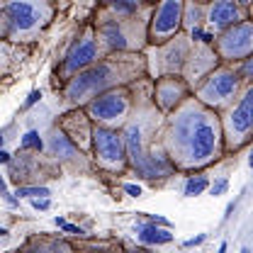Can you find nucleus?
<instances>
[{"mask_svg": "<svg viewBox=\"0 0 253 253\" xmlns=\"http://www.w3.org/2000/svg\"><path fill=\"white\" fill-rule=\"evenodd\" d=\"M158 144L175 170H202L224 156L219 115L190 95L170 115L163 117Z\"/></svg>", "mask_w": 253, "mask_h": 253, "instance_id": "obj_1", "label": "nucleus"}, {"mask_svg": "<svg viewBox=\"0 0 253 253\" xmlns=\"http://www.w3.org/2000/svg\"><path fill=\"white\" fill-rule=\"evenodd\" d=\"M205 27V5L200 2H185L183 5V34Z\"/></svg>", "mask_w": 253, "mask_h": 253, "instance_id": "obj_23", "label": "nucleus"}, {"mask_svg": "<svg viewBox=\"0 0 253 253\" xmlns=\"http://www.w3.org/2000/svg\"><path fill=\"white\" fill-rule=\"evenodd\" d=\"M125 253H151L149 249H125Z\"/></svg>", "mask_w": 253, "mask_h": 253, "instance_id": "obj_39", "label": "nucleus"}, {"mask_svg": "<svg viewBox=\"0 0 253 253\" xmlns=\"http://www.w3.org/2000/svg\"><path fill=\"white\" fill-rule=\"evenodd\" d=\"M2 200H5L10 207H20V200H17L15 195H10V192H7V195H2Z\"/></svg>", "mask_w": 253, "mask_h": 253, "instance_id": "obj_36", "label": "nucleus"}, {"mask_svg": "<svg viewBox=\"0 0 253 253\" xmlns=\"http://www.w3.org/2000/svg\"><path fill=\"white\" fill-rule=\"evenodd\" d=\"M226 190H229V178H226V175H221V178H217L214 183H210L207 192H210L212 197H219V195H226Z\"/></svg>", "mask_w": 253, "mask_h": 253, "instance_id": "obj_28", "label": "nucleus"}, {"mask_svg": "<svg viewBox=\"0 0 253 253\" xmlns=\"http://www.w3.org/2000/svg\"><path fill=\"white\" fill-rule=\"evenodd\" d=\"M134 234H136V241H139L144 249H149V246H168V244L175 241V234H173L170 229H161V226H154V224H149V221L139 224V226L134 229Z\"/></svg>", "mask_w": 253, "mask_h": 253, "instance_id": "obj_19", "label": "nucleus"}, {"mask_svg": "<svg viewBox=\"0 0 253 253\" xmlns=\"http://www.w3.org/2000/svg\"><path fill=\"white\" fill-rule=\"evenodd\" d=\"M100 59H105V54H102V49H100V44H97L93 25H88L85 30L71 42V46H68V51H66V56H63V61H61L59 73H61L63 81H68V78H73L76 73L90 68V66L97 63Z\"/></svg>", "mask_w": 253, "mask_h": 253, "instance_id": "obj_13", "label": "nucleus"}, {"mask_svg": "<svg viewBox=\"0 0 253 253\" xmlns=\"http://www.w3.org/2000/svg\"><path fill=\"white\" fill-rule=\"evenodd\" d=\"M0 236H7V229H2V226H0Z\"/></svg>", "mask_w": 253, "mask_h": 253, "instance_id": "obj_43", "label": "nucleus"}, {"mask_svg": "<svg viewBox=\"0 0 253 253\" xmlns=\"http://www.w3.org/2000/svg\"><path fill=\"white\" fill-rule=\"evenodd\" d=\"M251 20L249 17V5L236 2V0H217V2H207L205 5V27L212 32L214 37L221 34L224 30Z\"/></svg>", "mask_w": 253, "mask_h": 253, "instance_id": "obj_14", "label": "nucleus"}, {"mask_svg": "<svg viewBox=\"0 0 253 253\" xmlns=\"http://www.w3.org/2000/svg\"><path fill=\"white\" fill-rule=\"evenodd\" d=\"M122 190H125L129 197H141V188H139L136 183H125V185H122Z\"/></svg>", "mask_w": 253, "mask_h": 253, "instance_id": "obj_34", "label": "nucleus"}, {"mask_svg": "<svg viewBox=\"0 0 253 253\" xmlns=\"http://www.w3.org/2000/svg\"><path fill=\"white\" fill-rule=\"evenodd\" d=\"M56 244H59L56 236L37 234V236H30L17 251H12V253H59L56 251Z\"/></svg>", "mask_w": 253, "mask_h": 253, "instance_id": "obj_22", "label": "nucleus"}, {"mask_svg": "<svg viewBox=\"0 0 253 253\" xmlns=\"http://www.w3.org/2000/svg\"><path fill=\"white\" fill-rule=\"evenodd\" d=\"M183 0H166L154 5L146 25V46H161L183 32Z\"/></svg>", "mask_w": 253, "mask_h": 253, "instance_id": "obj_12", "label": "nucleus"}, {"mask_svg": "<svg viewBox=\"0 0 253 253\" xmlns=\"http://www.w3.org/2000/svg\"><path fill=\"white\" fill-rule=\"evenodd\" d=\"M131 95H134L131 85L107 90V93L97 95L95 100H90L83 107V115L88 117V122L93 126H105V129H117L120 131L129 120V115H131V105H134Z\"/></svg>", "mask_w": 253, "mask_h": 253, "instance_id": "obj_8", "label": "nucleus"}, {"mask_svg": "<svg viewBox=\"0 0 253 253\" xmlns=\"http://www.w3.org/2000/svg\"><path fill=\"white\" fill-rule=\"evenodd\" d=\"M151 10L139 17H115L97 7L93 30L102 54H141L146 49V25Z\"/></svg>", "mask_w": 253, "mask_h": 253, "instance_id": "obj_4", "label": "nucleus"}, {"mask_svg": "<svg viewBox=\"0 0 253 253\" xmlns=\"http://www.w3.org/2000/svg\"><path fill=\"white\" fill-rule=\"evenodd\" d=\"M49 149H51V154H54L56 158H61V161H71V163H76V161H81V158L85 156L83 151H78V149H76L66 136H63L59 129L51 134V139H49Z\"/></svg>", "mask_w": 253, "mask_h": 253, "instance_id": "obj_21", "label": "nucleus"}, {"mask_svg": "<svg viewBox=\"0 0 253 253\" xmlns=\"http://www.w3.org/2000/svg\"><path fill=\"white\" fill-rule=\"evenodd\" d=\"M100 7L105 12L115 15V17H139V15L149 12L154 5H146V2H139V0H110Z\"/></svg>", "mask_w": 253, "mask_h": 253, "instance_id": "obj_20", "label": "nucleus"}, {"mask_svg": "<svg viewBox=\"0 0 253 253\" xmlns=\"http://www.w3.org/2000/svg\"><path fill=\"white\" fill-rule=\"evenodd\" d=\"M190 49H192V42L183 32L175 34L173 39H168L161 46H146L141 51L144 63H146V78L156 81L163 76H180L183 66L190 56Z\"/></svg>", "mask_w": 253, "mask_h": 253, "instance_id": "obj_9", "label": "nucleus"}, {"mask_svg": "<svg viewBox=\"0 0 253 253\" xmlns=\"http://www.w3.org/2000/svg\"><path fill=\"white\" fill-rule=\"evenodd\" d=\"M207 188H210L207 175H190L185 180V185H183V195L185 197H197V195L207 192Z\"/></svg>", "mask_w": 253, "mask_h": 253, "instance_id": "obj_25", "label": "nucleus"}, {"mask_svg": "<svg viewBox=\"0 0 253 253\" xmlns=\"http://www.w3.org/2000/svg\"><path fill=\"white\" fill-rule=\"evenodd\" d=\"M221 139H224V154H236L244 146H249L253 134V88H244L241 97L219 115Z\"/></svg>", "mask_w": 253, "mask_h": 253, "instance_id": "obj_7", "label": "nucleus"}, {"mask_svg": "<svg viewBox=\"0 0 253 253\" xmlns=\"http://www.w3.org/2000/svg\"><path fill=\"white\" fill-rule=\"evenodd\" d=\"M136 214H141L144 219L149 221V224H154V226H161V229H170V219H166V217H156V214H149V212H136Z\"/></svg>", "mask_w": 253, "mask_h": 253, "instance_id": "obj_29", "label": "nucleus"}, {"mask_svg": "<svg viewBox=\"0 0 253 253\" xmlns=\"http://www.w3.org/2000/svg\"><path fill=\"white\" fill-rule=\"evenodd\" d=\"M239 253H251V249H249V246H244V249H241Z\"/></svg>", "mask_w": 253, "mask_h": 253, "instance_id": "obj_44", "label": "nucleus"}, {"mask_svg": "<svg viewBox=\"0 0 253 253\" xmlns=\"http://www.w3.org/2000/svg\"><path fill=\"white\" fill-rule=\"evenodd\" d=\"M54 5L46 0H12L0 2V15L5 25V37L12 44L34 42L46 25L54 20Z\"/></svg>", "mask_w": 253, "mask_h": 253, "instance_id": "obj_5", "label": "nucleus"}, {"mask_svg": "<svg viewBox=\"0 0 253 253\" xmlns=\"http://www.w3.org/2000/svg\"><path fill=\"white\" fill-rule=\"evenodd\" d=\"M54 224H56V226H59V229H61L63 224H66V219H63V217H54Z\"/></svg>", "mask_w": 253, "mask_h": 253, "instance_id": "obj_41", "label": "nucleus"}, {"mask_svg": "<svg viewBox=\"0 0 253 253\" xmlns=\"http://www.w3.org/2000/svg\"><path fill=\"white\" fill-rule=\"evenodd\" d=\"M32 202V210H37V212H46V210H51V197H44V200H30Z\"/></svg>", "mask_w": 253, "mask_h": 253, "instance_id": "obj_31", "label": "nucleus"}, {"mask_svg": "<svg viewBox=\"0 0 253 253\" xmlns=\"http://www.w3.org/2000/svg\"><path fill=\"white\" fill-rule=\"evenodd\" d=\"M7 192H10V190H7V180L0 175V195H7Z\"/></svg>", "mask_w": 253, "mask_h": 253, "instance_id": "obj_38", "label": "nucleus"}, {"mask_svg": "<svg viewBox=\"0 0 253 253\" xmlns=\"http://www.w3.org/2000/svg\"><path fill=\"white\" fill-rule=\"evenodd\" d=\"M5 37V25H2V15H0V39Z\"/></svg>", "mask_w": 253, "mask_h": 253, "instance_id": "obj_42", "label": "nucleus"}, {"mask_svg": "<svg viewBox=\"0 0 253 253\" xmlns=\"http://www.w3.org/2000/svg\"><path fill=\"white\" fill-rule=\"evenodd\" d=\"M61 231H63V234H71V236H78V239L85 234V229H83V226H78V224H71V221H66V224H63Z\"/></svg>", "mask_w": 253, "mask_h": 253, "instance_id": "obj_30", "label": "nucleus"}, {"mask_svg": "<svg viewBox=\"0 0 253 253\" xmlns=\"http://www.w3.org/2000/svg\"><path fill=\"white\" fill-rule=\"evenodd\" d=\"M90 129H93V125L88 122L83 110H76V112L66 115L61 120V125H59V131L83 154L90 151Z\"/></svg>", "mask_w": 253, "mask_h": 253, "instance_id": "obj_17", "label": "nucleus"}, {"mask_svg": "<svg viewBox=\"0 0 253 253\" xmlns=\"http://www.w3.org/2000/svg\"><path fill=\"white\" fill-rule=\"evenodd\" d=\"M90 154H93L95 166L105 173H125L129 168L125 141L117 129L93 126L90 129Z\"/></svg>", "mask_w": 253, "mask_h": 253, "instance_id": "obj_10", "label": "nucleus"}, {"mask_svg": "<svg viewBox=\"0 0 253 253\" xmlns=\"http://www.w3.org/2000/svg\"><path fill=\"white\" fill-rule=\"evenodd\" d=\"M10 161H12V156H10L5 149H0V166H7Z\"/></svg>", "mask_w": 253, "mask_h": 253, "instance_id": "obj_37", "label": "nucleus"}, {"mask_svg": "<svg viewBox=\"0 0 253 253\" xmlns=\"http://www.w3.org/2000/svg\"><path fill=\"white\" fill-rule=\"evenodd\" d=\"M49 195H51V190L46 185H17V192H15L17 200H22V197H27V200H44Z\"/></svg>", "mask_w": 253, "mask_h": 253, "instance_id": "obj_26", "label": "nucleus"}, {"mask_svg": "<svg viewBox=\"0 0 253 253\" xmlns=\"http://www.w3.org/2000/svg\"><path fill=\"white\" fill-rule=\"evenodd\" d=\"M20 149L25 151V154H42L44 151V139H42V134L37 131V129H30V131H25L22 134V139H20Z\"/></svg>", "mask_w": 253, "mask_h": 253, "instance_id": "obj_24", "label": "nucleus"}, {"mask_svg": "<svg viewBox=\"0 0 253 253\" xmlns=\"http://www.w3.org/2000/svg\"><path fill=\"white\" fill-rule=\"evenodd\" d=\"M190 95L192 93H190L188 83L180 76H163V78L151 81V100H154L156 110L163 117L170 115L180 102L188 100Z\"/></svg>", "mask_w": 253, "mask_h": 253, "instance_id": "obj_15", "label": "nucleus"}, {"mask_svg": "<svg viewBox=\"0 0 253 253\" xmlns=\"http://www.w3.org/2000/svg\"><path fill=\"white\" fill-rule=\"evenodd\" d=\"M205 241H207V234H197V236L188 239V241H185L183 246H185V249H195V246H202Z\"/></svg>", "mask_w": 253, "mask_h": 253, "instance_id": "obj_33", "label": "nucleus"}, {"mask_svg": "<svg viewBox=\"0 0 253 253\" xmlns=\"http://www.w3.org/2000/svg\"><path fill=\"white\" fill-rule=\"evenodd\" d=\"M39 100H42V90H32V93L27 95V100H25V105H22V110H30V107H34Z\"/></svg>", "mask_w": 253, "mask_h": 253, "instance_id": "obj_32", "label": "nucleus"}, {"mask_svg": "<svg viewBox=\"0 0 253 253\" xmlns=\"http://www.w3.org/2000/svg\"><path fill=\"white\" fill-rule=\"evenodd\" d=\"M2 141H5V136H2V131H0V149H2Z\"/></svg>", "mask_w": 253, "mask_h": 253, "instance_id": "obj_45", "label": "nucleus"}, {"mask_svg": "<svg viewBox=\"0 0 253 253\" xmlns=\"http://www.w3.org/2000/svg\"><path fill=\"white\" fill-rule=\"evenodd\" d=\"M56 251L59 253H125L120 241H68V239H59L56 244Z\"/></svg>", "mask_w": 253, "mask_h": 253, "instance_id": "obj_18", "label": "nucleus"}, {"mask_svg": "<svg viewBox=\"0 0 253 253\" xmlns=\"http://www.w3.org/2000/svg\"><path fill=\"white\" fill-rule=\"evenodd\" d=\"M141 78H146V63L141 54H107L90 68L68 78L63 85V97L76 110H83L97 95L131 85Z\"/></svg>", "mask_w": 253, "mask_h": 253, "instance_id": "obj_3", "label": "nucleus"}, {"mask_svg": "<svg viewBox=\"0 0 253 253\" xmlns=\"http://www.w3.org/2000/svg\"><path fill=\"white\" fill-rule=\"evenodd\" d=\"M136 83L139 88H136V95H131L134 97L131 115L120 129L126 149V166L144 180H163L175 173V168L170 166V161L166 158L158 144L163 115L158 112L151 100V81L141 78Z\"/></svg>", "mask_w": 253, "mask_h": 253, "instance_id": "obj_2", "label": "nucleus"}, {"mask_svg": "<svg viewBox=\"0 0 253 253\" xmlns=\"http://www.w3.org/2000/svg\"><path fill=\"white\" fill-rule=\"evenodd\" d=\"M244 88H249V85H244V81L239 78L236 68L226 66V63H219L200 85L192 88V97L200 105H205L207 110L221 115L241 97Z\"/></svg>", "mask_w": 253, "mask_h": 253, "instance_id": "obj_6", "label": "nucleus"}, {"mask_svg": "<svg viewBox=\"0 0 253 253\" xmlns=\"http://www.w3.org/2000/svg\"><path fill=\"white\" fill-rule=\"evenodd\" d=\"M217 66H219V59H217L212 44H192L190 56H188V61H185V66H183L180 78L188 83L190 93H192V88L200 85Z\"/></svg>", "mask_w": 253, "mask_h": 253, "instance_id": "obj_16", "label": "nucleus"}, {"mask_svg": "<svg viewBox=\"0 0 253 253\" xmlns=\"http://www.w3.org/2000/svg\"><path fill=\"white\" fill-rule=\"evenodd\" d=\"M236 205H239V200H234V202H229V205H226V210H224V219H221V221H226L229 217H231V214H234Z\"/></svg>", "mask_w": 253, "mask_h": 253, "instance_id": "obj_35", "label": "nucleus"}, {"mask_svg": "<svg viewBox=\"0 0 253 253\" xmlns=\"http://www.w3.org/2000/svg\"><path fill=\"white\" fill-rule=\"evenodd\" d=\"M212 49L217 54L219 63L226 66H236L244 59H251L253 54V20H244L229 30H224L221 34L214 37Z\"/></svg>", "mask_w": 253, "mask_h": 253, "instance_id": "obj_11", "label": "nucleus"}, {"mask_svg": "<svg viewBox=\"0 0 253 253\" xmlns=\"http://www.w3.org/2000/svg\"><path fill=\"white\" fill-rule=\"evenodd\" d=\"M226 251H229V244H226V241H221V244H219V251H217V253H226Z\"/></svg>", "mask_w": 253, "mask_h": 253, "instance_id": "obj_40", "label": "nucleus"}, {"mask_svg": "<svg viewBox=\"0 0 253 253\" xmlns=\"http://www.w3.org/2000/svg\"><path fill=\"white\" fill-rule=\"evenodd\" d=\"M234 68H236L239 78L244 81V85H251V76H253V59H244L241 63H236Z\"/></svg>", "mask_w": 253, "mask_h": 253, "instance_id": "obj_27", "label": "nucleus"}]
</instances>
